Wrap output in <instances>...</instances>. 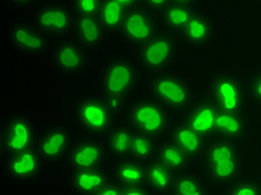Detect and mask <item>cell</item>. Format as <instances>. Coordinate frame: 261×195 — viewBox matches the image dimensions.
I'll list each match as a JSON object with an SVG mask.
<instances>
[{"label":"cell","instance_id":"9c48e42d","mask_svg":"<svg viewBox=\"0 0 261 195\" xmlns=\"http://www.w3.org/2000/svg\"><path fill=\"white\" fill-rule=\"evenodd\" d=\"M177 50L175 38L167 32H158L141 46L139 62L146 72L158 74L167 69L174 61Z\"/></svg>","mask_w":261,"mask_h":195},{"label":"cell","instance_id":"4dcf8cb0","mask_svg":"<svg viewBox=\"0 0 261 195\" xmlns=\"http://www.w3.org/2000/svg\"><path fill=\"white\" fill-rule=\"evenodd\" d=\"M247 93L248 98L251 100L253 105L261 108V69L254 72L250 77L248 78L247 82Z\"/></svg>","mask_w":261,"mask_h":195},{"label":"cell","instance_id":"484cf974","mask_svg":"<svg viewBox=\"0 0 261 195\" xmlns=\"http://www.w3.org/2000/svg\"><path fill=\"white\" fill-rule=\"evenodd\" d=\"M113 171H114V179L124 186L146 183L145 163H142L129 156L117 159Z\"/></svg>","mask_w":261,"mask_h":195},{"label":"cell","instance_id":"1f68e13d","mask_svg":"<svg viewBox=\"0 0 261 195\" xmlns=\"http://www.w3.org/2000/svg\"><path fill=\"white\" fill-rule=\"evenodd\" d=\"M103 0H73L74 8L80 15L98 16Z\"/></svg>","mask_w":261,"mask_h":195},{"label":"cell","instance_id":"d6986e66","mask_svg":"<svg viewBox=\"0 0 261 195\" xmlns=\"http://www.w3.org/2000/svg\"><path fill=\"white\" fill-rule=\"evenodd\" d=\"M216 35V28L206 15L195 10L192 18L181 33L182 39L192 48H203L212 43Z\"/></svg>","mask_w":261,"mask_h":195},{"label":"cell","instance_id":"5b68a950","mask_svg":"<svg viewBox=\"0 0 261 195\" xmlns=\"http://www.w3.org/2000/svg\"><path fill=\"white\" fill-rule=\"evenodd\" d=\"M37 136L32 118L21 110H11L2 120L0 150L4 156L27 151L35 147Z\"/></svg>","mask_w":261,"mask_h":195},{"label":"cell","instance_id":"44dd1931","mask_svg":"<svg viewBox=\"0 0 261 195\" xmlns=\"http://www.w3.org/2000/svg\"><path fill=\"white\" fill-rule=\"evenodd\" d=\"M75 34L80 44L87 49H96L104 44L106 29L100 22L98 16L77 15L75 21Z\"/></svg>","mask_w":261,"mask_h":195},{"label":"cell","instance_id":"2e32d148","mask_svg":"<svg viewBox=\"0 0 261 195\" xmlns=\"http://www.w3.org/2000/svg\"><path fill=\"white\" fill-rule=\"evenodd\" d=\"M106 153L105 146L97 141H81L74 144L68 153V166L70 170L102 168Z\"/></svg>","mask_w":261,"mask_h":195},{"label":"cell","instance_id":"ba28073f","mask_svg":"<svg viewBox=\"0 0 261 195\" xmlns=\"http://www.w3.org/2000/svg\"><path fill=\"white\" fill-rule=\"evenodd\" d=\"M6 36L11 48L23 56L32 58L43 56L51 46L49 35L35 22L25 20L11 22Z\"/></svg>","mask_w":261,"mask_h":195},{"label":"cell","instance_id":"52a82bcc","mask_svg":"<svg viewBox=\"0 0 261 195\" xmlns=\"http://www.w3.org/2000/svg\"><path fill=\"white\" fill-rule=\"evenodd\" d=\"M114 113L105 97L95 94L83 95L75 106V120L82 132L103 136L113 127Z\"/></svg>","mask_w":261,"mask_h":195},{"label":"cell","instance_id":"6da1fadb","mask_svg":"<svg viewBox=\"0 0 261 195\" xmlns=\"http://www.w3.org/2000/svg\"><path fill=\"white\" fill-rule=\"evenodd\" d=\"M201 162L206 179L216 185H228L245 173V161L239 144L218 135L207 140Z\"/></svg>","mask_w":261,"mask_h":195},{"label":"cell","instance_id":"5bb4252c","mask_svg":"<svg viewBox=\"0 0 261 195\" xmlns=\"http://www.w3.org/2000/svg\"><path fill=\"white\" fill-rule=\"evenodd\" d=\"M120 33L128 44L141 47L158 33V22L151 10L138 5L127 9Z\"/></svg>","mask_w":261,"mask_h":195},{"label":"cell","instance_id":"8fae6325","mask_svg":"<svg viewBox=\"0 0 261 195\" xmlns=\"http://www.w3.org/2000/svg\"><path fill=\"white\" fill-rule=\"evenodd\" d=\"M45 163L38 151L32 147L17 154L4 156L3 172L6 179L15 184H32L43 174Z\"/></svg>","mask_w":261,"mask_h":195},{"label":"cell","instance_id":"4fadbf2b","mask_svg":"<svg viewBox=\"0 0 261 195\" xmlns=\"http://www.w3.org/2000/svg\"><path fill=\"white\" fill-rule=\"evenodd\" d=\"M51 62L59 73L68 77L84 75L91 66L87 48L74 41H59L51 51Z\"/></svg>","mask_w":261,"mask_h":195},{"label":"cell","instance_id":"cb8c5ba5","mask_svg":"<svg viewBox=\"0 0 261 195\" xmlns=\"http://www.w3.org/2000/svg\"><path fill=\"white\" fill-rule=\"evenodd\" d=\"M145 182L154 193L170 194L174 173L156 157L145 163Z\"/></svg>","mask_w":261,"mask_h":195},{"label":"cell","instance_id":"83f0119b","mask_svg":"<svg viewBox=\"0 0 261 195\" xmlns=\"http://www.w3.org/2000/svg\"><path fill=\"white\" fill-rule=\"evenodd\" d=\"M127 9L116 0H103L100 6L98 18L103 23L106 32L116 34L121 32Z\"/></svg>","mask_w":261,"mask_h":195},{"label":"cell","instance_id":"30bf717a","mask_svg":"<svg viewBox=\"0 0 261 195\" xmlns=\"http://www.w3.org/2000/svg\"><path fill=\"white\" fill-rule=\"evenodd\" d=\"M34 22L48 35L66 37L75 33L76 16L68 5L51 0L41 4L34 11Z\"/></svg>","mask_w":261,"mask_h":195},{"label":"cell","instance_id":"ac0fdd59","mask_svg":"<svg viewBox=\"0 0 261 195\" xmlns=\"http://www.w3.org/2000/svg\"><path fill=\"white\" fill-rule=\"evenodd\" d=\"M216 135L232 141L239 145L243 143L249 135L247 114L218 109Z\"/></svg>","mask_w":261,"mask_h":195},{"label":"cell","instance_id":"8992f818","mask_svg":"<svg viewBox=\"0 0 261 195\" xmlns=\"http://www.w3.org/2000/svg\"><path fill=\"white\" fill-rule=\"evenodd\" d=\"M139 80V67L132 59L125 56L109 58L99 73V87L104 96L125 98L138 85Z\"/></svg>","mask_w":261,"mask_h":195},{"label":"cell","instance_id":"3957f363","mask_svg":"<svg viewBox=\"0 0 261 195\" xmlns=\"http://www.w3.org/2000/svg\"><path fill=\"white\" fill-rule=\"evenodd\" d=\"M205 96L219 110L246 113L248 93L243 80L234 74L217 72L207 80Z\"/></svg>","mask_w":261,"mask_h":195},{"label":"cell","instance_id":"603a6c76","mask_svg":"<svg viewBox=\"0 0 261 195\" xmlns=\"http://www.w3.org/2000/svg\"><path fill=\"white\" fill-rule=\"evenodd\" d=\"M134 131L129 125L113 126L106 134L105 149L108 154L113 158L121 159L129 156L130 144H132Z\"/></svg>","mask_w":261,"mask_h":195},{"label":"cell","instance_id":"d6a6232c","mask_svg":"<svg viewBox=\"0 0 261 195\" xmlns=\"http://www.w3.org/2000/svg\"><path fill=\"white\" fill-rule=\"evenodd\" d=\"M124 185H122L116 179H110L106 181L103 186L97 191V195H110V194H123Z\"/></svg>","mask_w":261,"mask_h":195},{"label":"cell","instance_id":"836d02e7","mask_svg":"<svg viewBox=\"0 0 261 195\" xmlns=\"http://www.w3.org/2000/svg\"><path fill=\"white\" fill-rule=\"evenodd\" d=\"M127 195H151L154 194L152 188L146 184V183H141V184L127 185L124 186V193Z\"/></svg>","mask_w":261,"mask_h":195},{"label":"cell","instance_id":"7402d4cb","mask_svg":"<svg viewBox=\"0 0 261 195\" xmlns=\"http://www.w3.org/2000/svg\"><path fill=\"white\" fill-rule=\"evenodd\" d=\"M155 157L165 166H168L174 174L188 172L193 163L192 159L170 138L158 142Z\"/></svg>","mask_w":261,"mask_h":195},{"label":"cell","instance_id":"9a60e30c","mask_svg":"<svg viewBox=\"0 0 261 195\" xmlns=\"http://www.w3.org/2000/svg\"><path fill=\"white\" fill-rule=\"evenodd\" d=\"M218 108L205 95L195 97L186 112L185 121L205 140L216 136Z\"/></svg>","mask_w":261,"mask_h":195},{"label":"cell","instance_id":"4316f807","mask_svg":"<svg viewBox=\"0 0 261 195\" xmlns=\"http://www.w3.org/2000/svg\"><path fill=\"white\" fill-rule=\"evenodd\" d=\"M194 13L193 6L171 3L162 11V22L170 33L181 35Z\"/></svg>","mask_w":261,"mask_h":195},{"label":"cell","instance_id":"8d00e7d4","mask_svg":"<svg viewBox=\"0 0 261 195\" xmlns=\"http://www.w3.org/2000/svg\"><path fill=\"white\" fill-rule=\"evenodd\" d=\"M116 2L123 5L126 9H129L132 7H135V6L141 5V0H116Z\"/></svg>","mask_w":261,"mask_h":195},{"label":"cell","instance_id":"d590c367","mask_svg":"<svg viewBox=\"0 0 261 195\" xmlns=\"http://www.w3.org/2000/svg\"><path fill=\"white\" fill-rule=\"evenodd\" d=\"M37 0H5L6 4H8L10 7L16 9H27L31 8L36 4Z\"/></svg>","mask_w":261,"mask_h":195},{"label":"cell","instance_id":"277c9868","mask_svg":"<svg viewBox=\"0 0 261 195\" xmlns=\"http://www.w3.org/2000/svg\"><path fill=\"white\" fill-rule=\"evenodd\" d=\"M127 121L133 131L154 140L168 134L172 125L171 112L152 97L141 98L130 105Z\"/></svg>","mask_w":261,"mask_h":195},{"label":"cell","instance_id":"74e56055","mask_svg":"<svg viewBox=\"0 0 261 195\" xmlns=\"http://www.w3.org/2000/svg\"><path fill=\"white\" fill-rule=\"evenodd\" d=\"M172 3H176V4H182V5H188V6H194L195 4H198L199 0H171Z\"/></svg>","mask_w":261,"mask_h":195},{"label":"cell","instance_id":"e575fe53","mask_svg":"<svg viewBox=\"0 0 261 195\" xmlns=\"http://www.w3.org/2000/svg\"><path fill=\"white\" fill-rule=\"evenodd\" d=\"M171 3V0H141V5H143L152 13H154V11H163Z\"/></svg>","mask_w":261,"mask_h":195},{"label":"cell","instance_id":"7c38bea8","mask_svg":"<svg viewBox=\"0 0 261 195\" xmlns=\"http://www.w3.org/2000/svg\"><path fill=\"white\" fill-rule=\"evenodd\" d=\"M74 145V134L67 125L62 123H53L41 131L35 143V149L38 151L46 163H59Z\"/></svg>","mask_w":261,"mask_h":195},{"label":"cell","instance_id":"f546056e","mask_svg":"<svg viewBox=\"0 0 261 195\" xmlns=\"http://www.w3.org/2000/svg\"><path fill=\"white\" fill-rule=\"evenodd\" d=\"M224 193L229 195H261V181L251 174L243 173L225 185Z\"/></svg>","mask_w":261,"mask_h":195},{"label":"cell","instance_id":"ffe728a7","mask_svg":"<svg viewBox=\"0 0 261 195\" xmlns=\"http://www.w3.org/2000/svg\"><path fill=\"white\" fill-rule=\"evenodd\" d=\"M110 175L103 166L96 169L69 170L68 187L74 194H96Z\"/></svg>","mask_w":261,"mask_h":195},{"label":"cell","instance_id":"e0dca14e","mask_svg":"<svg viewBox=\"0 0 261 195\" xmlns=\"http://www.w3.org/2000/svg\"><path fill=\"white\" fill-rule=\"evenodd\" d=\"M168 134L169 138L179 146L192 162L201 161L207 140L190 127L186 121L172 123Z\"/></svg>","mask_w":261,"mask_h":195},{"label":"cell","instance_id":"d4e9b609","mask_svg":"<svg viewBox=\"0 0 261 195\" xmlns=\"http://www.w3.org/2000/svg\"><path fill=\"white\" fill-rule=\"evenodd\" d=\"M210 181L205 175L185 172L174 175L170 194L206 195L210 192Z\"/></svg>","mask_w":261,"mask_h":195},{"label":"cell","instance_id":"7a4b0ae2","mask_svg":"<svg viewBox=\"0 0 261 195\" xmlns=\"http://www.w3.org/2000/svg\"><path fill=\"white\" fill-rule=\"evenodd\" d=\"M150 95L170 112L183 113L195 99V92L190 82L180 75L163 70L154 74L149 84Z\"/></svg>","mask_w":261,"mask_h":195},{"label":"cell","instance_id":"f1b7e54d","mask_svg":"<svg viewBox=\"0 0 261 195\" xmlns=\"http://www.w3.org/2000/svg\"><path fill=\"white\" fill-rule=\"evenodd\" d=\"M155 140L147 136L145 134L134 131L132 144H130L129 157L138 159L142 163H146L155 157Z\"/></svg>","mask_w":261,"mask_h":195}]
</instances>
